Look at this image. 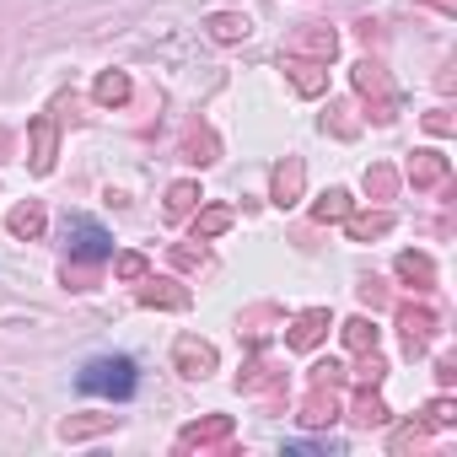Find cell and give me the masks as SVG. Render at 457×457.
<instances>
[{
	"mask_svg": "<svg viewBox=\"0 0 457 457\" xmlns=\"http://www.w3.org/2000/svg\"><path fill=\"white\" fill-rule=\"evenodd\" d=\"M76 387L81 393H97V398H135L140 377H135V361L129 355H97V361L81 366Z\"/></svg>",
	"mask_w": 457,
	"mask_h": 457,
	"instance_id": "cell-1",
	"label": "cell"
},
{
	"mask_svg": "<svg viewBox=\"0 0 457 457\" xmlns=\"http://www.w3.org/2000/svg\"><path fill=\"white\" fill-rule=\"evenodd\" d=\"M65 237H71V259H76V264H103V259H113V237L103 232L97 220H87V215H71V220H65Z\"/></svg>",
	"mask_w": 457,
	"mask_h": 457,
	"instance_id": "cell-2",
	"label": "cell"
},
{
	"mask_svg": "<svg viewBox=\"0 0 457 457\" xmlns=\"http://www.w3.org/2000/svg\"><path fill=\"white\" fill-rule=\"evenodd\" d=\"M355 92L371 103V113H377L382 124L398 113V92H393V81H387V71H382L377 60H361V65H355Z\"/></svg>",
	"mask_w": 457,
	"mask_h": 457,
	"instance_id": "cell-3",
	"label": "cell"
},
{
	"mask_svg": "<svg viewBox=\"0 0 457 457\" xmlns=\"http://www.w3.org/2000/svg\"><path fill=\"white\" fill-rule=\"evenodd\" d=\"M339 409H345V387H334V382H312L307 398L296 403V420L312 425V430H323V425L339 420Z\"/></svg>",
	"mask_w": 457,
	"mask_h": 457,
	"instance_id": "cell-4",
	"label": "cell"
},
{
	"mask_svg": "<svg viewBox=\"0 0 457 457\" xmlns=\"http://www.w3.org/2000/svg\"><path fill=\"white\" fill-rule=\"evenodd\" d=\"M436 328H441V318H436V307H398V334H403V350L409 355H425L430 350V339H436Z\"/></svg>",
	"mask_w": 457,
	"mask_h": 457,
	"instance_id": "cell-5",
	"label": "cell"
},
{
	"mask_svg": "<svg viewBox=\"0 0 457 457\" xmlns=\"http://www.w3.org/2000/svg\"><path fill=\"white\" fill-rule=\"evenodd\" d=\"M237 436V425H232V414H210V420H194V425H183L178 430V452H210V446H226Z\"/></svg>",
	"mask_w": 457,
	"mask_h": 457,
	"instance_id": "cell-6",
	"label": "cell"
},
{
	"mask_svg": "<svg viewBox=\"0 0 457 457\" xmlns=\"http://www.w3.org/2000/svg\"><path fill=\"white\" fill-rule=\"evenodd\" d=\"M172 366H178L183 377H210V371H215V345L199 339V334H178V339H172Z\"/></svg>",
	"mask_w": 457,
	"mask_h": 457,
	"instance_id": "cell-7",
	"label": "cell"
},
{
	"mask_svg": "<svg viewBox=\"0 0 457 457\" xmlns=\"http://www.w3.org/2000/svg\"><path fill=\"white\" fill-rule=\"evenodd\" d=\"M323 334H328V307H307V312H296V323H291V334H286V350L307 355V350L323 345Z\"/></svg>",
	"mask_w": 457,
	"mask_h": 457,
	"instance_id": "cell-8",
	"label": "cell"
},
{
	"mask_svg": "<svg viewBox=\"0 0 457 457\" xmlns=\"http://www.w3.org/2000/svg\"><path fill=\"white\" fill-rule=\"evenodd\" d=\"M286 54H312L318 65H328L339 54V33L334 28H302V33L286 38Z\"/></svg>",
	"mask_w": 457,
	"mask_h": 457,
	"instance_id": "cell-9",
	"label": "cell"
},
{
	"mask_svg": "<svg viewBox=\"0 0 457 457\" xmlns=\"http://www.w3.org/2000/svg\"><path fill=\"white\" fill-rule=\"evenodd\" d=\"M302 183H307V167H302V156H286V162L275 167V178H270V199H275L280 210H291V204L302 199Z\"/></svg>",
	"mask_w": 457,
	"mask_h": 457,
	"instance_id": "cell-10",
	"label": "cell"
},
{
	"mask_svg": "<svg viewBox=\"0 0 457 457\" xmlns=\"http://www.w3.org/2000/svg\"><path fill=\"white\" fill-rule=\"evenodd\" d=\"M28 135H33V172L49 178V172H54V145H60V140H54V113H38Z\"/></svg>",
	"mask_w": 457,
	"mask_h": 457,
	"instance_id": "cell-11",
	"label": "cell"
},
{
	"mask_svg": "<svg viewBox=\"0 0 457 457\" xmlns=\"http://www.w3.org/2000/svg\"><path fill=\"white\" fill-rule=\"evenodd\" d=\"M188 302H194V296H188L178 280H151V275L140 280V307H167V312H183Z\"/></svg>",
	"mask_w": 457,
	"mask_h": 457,
	"instance_id": "cell-12",
	"label": "cell"
},
{
	"mask_svg": "<svg viewBox=\"0 0 457 457\" xmlns=\"http://www.w3.org/2000/svg\"><path fill=\"white\" fill-rule=\"evenodd\" d=\"M286 71H291V81H296L302 97H323V87H328V65L302 60V54H286Z\"/></svg>",
	"mask_w": 457,
	"mask_h": 457,
	"instance_id": "cell-13",
	"label": "cell"
},
{
	"mask_svg": "<svg viewBox=\"0 0 457 457\" xmlns=\"http://www.w3.org/2000/svg\"><path fill=\"white\" fill-rule=\"evenodd\" d=\"M446 172H452V162L441 151H414V162H409V183L414 188H441Z\"/></svg>",
	"mask_w": 457,
	"mask_h": 457,
	"instance_id": "cell-14",
	"label": "cell"
},
{
	"mask_svg": "<svg viewBox=\"0 0 457 457\" xmlns=\"http://www.w3.org/2000/svg\"><path fill=\"white\" fill-rule=\"evenodd\" d=\"M345 232L355 237V243H371V237H382V232H393V210H350L345 215Z\"/></svg>",
	"mask_w": 457,
	"mask_h": 457,
	"instance_id": "cell-15",
	"label": "cell"
},
{
	"mask_svg": "<svg viewBox=\"0 0 457 457\" xmlns=\"http://www.w3.org/2000/svg\"><path fill=\"white\" fill-rule=\"evenodd\" d=\"M44 226H49V215H44V204H38V199L17 204V210L6 215V232H12V237H28V243H33V237H44Z\"/></svg>",
	"mask_w": 457,
	"mask_h": 457,
	"instance_id": "cell-16",
	"label": "cell"
},
{
	"mask_svg": "<svg viewBox=\"0 0 457 457\" xmlns=\"http://www.w3.org/2000/svg\"><path fill=\"white\" fill-rule=\"evenodd\" d=\"M350 420L366 425V430H371V425H387V403L377 398V387H355V393H350Z\"/></svg>",
	"mask_w": 457,
	"mask_h": 457,
	"instance_id": "cell-17",
	"label": "cell"
},
{
	"mask_svg": "<svg viewBox=\"0 0 457 457\" xmlns=\"http://www.w3.org/2000/svg\"><path fill=\"white\" fill-rule=\"evenodd\" d=\"M204 28H210V38H215V44H243V38L253 33V22H248L243 12H215Z\"/></svg>",
	"mask_w": 457,
	"mask_h": 457,
	"instance_id": "cell-18",
	"label": "cell"
},
{
	"mask_svg": "<svg viewBox=\"0 0 457 457\" xmlns=\"http://www.w3.org/2000/svg\"><path fill=\"white\" fill-rule=\"evenodd\" d=\"M398 280H409L414 291H430L436 286V264H430V253H398Z\"/></svg>",
	"mask_w": 457,
	"mask_h": 457,
	"instance_id": "cell-19",
	"label": "cell"
},
{
	"mask_svg": "<svg viewBox=\"0 0 457 457\" xmlns=\"http://www.w3.org/2000/svg\"><path fill=\"white\" fill-rule=\"evenodd\" d=\"M232 220H237V210H232V204H210V210L194 220V237H199V243H210V237H220Z\"/></svg>",
	"mask_w": 457,
	"mask_h": 457,
	"instance_id": "cell-20",
	"label": "cell"
},
{
	"mask_svg": "<svg viewBox=\"0 0 457 457\" xmlns=\"http://www.w3.org/2000/svg\"><path fill=\"white\" fill-rule=\"evenodd\" d=\"M92 97H97L103 108H119V103L129 97V76H124V71H103L97 87H92Z\"/></svg>",
	"mask_w": 457,
	"mask_h": 457,
	"instance_id": "cell-21",
	"label": "cell"
},
{
	"mask_svg": "<svg viewBox=\"0 0 457 457\" xmlns=\"http://www.w3.org/2000/svg\"><path fill=\"white\" fill-rule=\"evenodd\" d=\"M113 425H119V414H87V420H65V425H60V436H65V441H87V436L113 430Z\"/></svg>",
	"mask_w": 457,
	"mask_h": 457,
	"instance_id": "cell-22",
	"label": "cell"
},
{
	"mask_svg": "<svg viewBox=\"0 0 457 457\" xmlns=\"http://www.w3.org/2000/svg\"><path fill=\"white\" fill-rule=\"evenodd\" d=\"M194 204H199V183H194V178H183V183L167 188V220H183Z\"/></svg>",
	"mask_w": 457,
	"mask_h": 457,
	"instance_id": "cell-23",
	"label": "cell"
},
{
	"mask_svg": "<svg viewBox=\"0 0 457 457\" xmlns=\"http://www.w3.org/2000/svg\"><path fill=\"white\" fill-rule=\"evenodd\" d=\"M366 194H371V199H393V194H398V172H393L387 162H371V167H366Z\"/></svg>",
	"mask_w": 457,
	"mask_h": 457,
	"instance_id": "cell-24",
	"label": "cell"
},
{
	"mask_svg": "<svg viewBox=\"0 0 457 457\" xmlns=\"http://www.w3.org/2000/svg\"><path fill=\"white\" fill-rule=\"evenodd\" d=\"M350 210H355V199H350V194H345V188H328V194H323V199H318V204H312V215H318V220H323V226H328V220H345V215H350Z\"/></svg>",
	"mask_w": 457,
	"mask_h": 457,
	"instance_id": "cell-25",
	"label": "cell"
},
{
	"mask_svg": "<svg viewBox=\"0 0 457 457\" xmlns=\"http://www.w3.org/2000/svg\"><path fill=\"white\" fill-rule=\"evenodd\" d=\"M345 350H350V355H361V350H377V323H366V318H350V323H345Z\"/></svg>",
	"mask_w": 457,
	"mask_h": 457,
	"instance_id": "cell-26",
	"label": "cell"
},
{
	"mask_svg": "<svg viewBox=\"0 0 457 457\" xmlns=\"http://www.w3.org/2000/svg\"><path fill=\"white\" fill-rule=\"evenodd\" d=\"M183 156H188V162H199V167H204V162H215V135H210V129H188Z\"/></svg>",
	"mask_w": 457,
	"mask_h": 457,
	"instance_id": "cell-27",
	"label": "cell"
},
{
	"mask_svg": "<svg viewBox=\"0 0 457 457\" xmlns=\"http://www.w3.org/2000/svg\"><path fill=\"white\" fill-rule=\"evenodd\" d=\"M387 446H393V457H403V452H420V446H425V425H420V420H414V425H398Z\"/></svg>",
	"mask_w": 457,
	"mask_h": 457,
	"instance_id": "cell-28",
	"label": "cell"
},
{
	"mask_svg": "<svg viewBox=\"0 0 457 457\" xmlns=\"http://www.w3.org/2000/svg\"><path fill=\"white\" fill-rule=\"evenodd\" d=\"M323 124H328V129H334L339 140H350V135L361 129V124L350 119V103H328V113H323Z\"/></svg>",
	"mask_w": 457,
	"mask_h": 457,
	"instance_id": "cell-29",
	"label": "cell"
},
{
	"mask_svg": "<svg viewBox=\"0 0 457 457\" xmlns=\"http://www.w3.org/2000/svg\"><path fill=\"white\" fill-rule=\"evenodd\" d=\"M382 377H387V361H382L377 350H361V371H355V382H361V387H377Z\"/></svg>",
	"mask_w": 457,
	"mask_h": 457,
	"instance_id": "cell-30",
	"label": "cell"
},
{
	"mask_svg": "<svg viewBox=\"0 0 457 457\" xmlns=\"http://www.w3.org/2000/svg\"><path fill=\"white\" fill-rule=\"evenodd\" d=\"M452 420H457V414H452V398H430V403H425V420H420V425H425V430H446Z\"/></svg>",
	"mask_w": 457,
	"mask_h": 457,
	"instance_id": "cell-31",
	"label": "cell"
},
{
	"mask_svg": "<svg viewBox=\"0 0 457 457\" xmlns=\"http://www.w3.org/2000/svg\"><path fill=\"white\" fill-rule=\"evenodd\" d=\"M172 264H178V270H199V264H204V243H199V237L178 243V248H172Z\"/></svg>",
	"mask_w": 457,
	"mask_h": 457,
	"instance_id": "cell-32",
	"label": "cell"
},
{
	"mask_svg": "<svg viewBox=\"0 0 457 457\" xmlns=\"http://www.w3.org/2000/svg\"><path fill=\"white\" fill-rule=\"evenodd\" d=\"M145 275H151V259H145V253H119V280L135 286V280H145Z\"/></svg>",
	"mask_w": 457,
	"mask_h": 457,
	"instance_id": "cell-33",
	"label": "cell"
},
{
	"mask_svg": "<svg viewBox=\"0 0 457 457\" xmlns=\"http://www.w3.org/2000/svg\"><path fill=\"white\" fill-rule=\"evenodd\" d=\"M425 129H430V135H452L457 124H452V113H446V108H436V113H425Z\"/></svg>",
	"mask_w": 457,
	"mask_h": 457,
	"instance_id": "cell-34",
	"label": "cell"
},
{
	"mask_svg": "<svg viewBox=\"0 0 457 457\" xmlns=\"http://www.w3.org/2000/svg\"><path fill=\"white\" fill-rule=\"evenodd\" d=\"M436 371H441V387H452V377H457V366H452V355H441V361H436Z\"/></svg>",
	"mask_w": 457,
	"mask_h": 457,
	"instance_id": "cell-35",
	"label": "cell"
},
{
	"mask_svg": "<svg viewBox=\"0 0 457 457\" xmlns=\"http://www.w3.org/2000/svg\"><path fill=\"white\" fill-rule=\"evenodd\" d=\"M420 6H436L441 17H457V0H420Z\"/></svg>",
	"mask_w": 457,
	"mask_h": 457,
	"instance_id": "cell-36",
	"label": "cell"
}]
</instances>
